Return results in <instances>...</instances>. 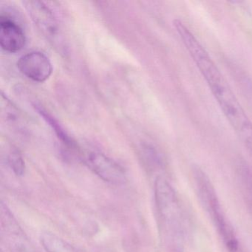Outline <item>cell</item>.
I'll return each mask as SVG.
<instances>
[{
  "instance_id": "cell-4",
  "label": "cell",
  "mask_w": 252,
  "mask_h": 252,
  "mask_svg": "<svg viewBox=\"0 0 252 252\" xmlns=\"http://www.w3.org/2000/svg\"><path fill=\"white\" fill-rule=\"evenodd\" d=\"M17 68L23 76L36 82H44L53 73V65L48 57L40 51H32L20 57Z\"/></svg>"
},
{
  "instance_id": "cell-7",
  "label": "cell",
  "mask_w": 252,
  "mask_h": 252,
  "mask_svg": "<svg viewBox=\"0 0 252 252\" xmlns=\"http://www.w3.org/2000/svg\"><path fill=\"white\" fill-rule=\"evenodd\" d=\"M33 108L35 109L38 114L43 118L45 122L48 124L51 129L54 131L55 135H57L58 139L60 140L61 144L64 148L67 149L68 151L74 153L78 157H82V150L79 147V144L76 141L70 136V134L67 132L64 126L60 124V122L47 110L41 104L34 102L33 104Z\"/></svg>"
},
{
  "instance_id": "cell-10",
  "label": "cell",
  "mask_w": 252,
  "mask_h": 252,
  "mask_svg": "<svg viewBox=\"0 0 252 252\" xmlns=\"http://www.w3.org/2000/svg\"><path fill=\"white\" fill-rule=\"evenodd\" d=\"M40 241L46 252H77L65 240L48 231L41 234Z\"/></svg>"
},
{
  "instance_id": "cell-8",
  "label": "cell",
  "mask_w": 252,
  "mask_h": 252,
  "mask_svg": "<svg viewBox=\"0 0 252 252\" xmlns=\"http://www.w3.org/2000/svg\"><path fill=\"white\" fill-rule=\"evenodd\" d=\"M1 116L6 125L12 129L24 133L26 130V120L20 109L2 92L1 95Z\"/></svg>"
},
{
  "instance_id": "cell-11",
  "label": "cell",
  "mask_w": 252,
  "mask_h": 252,
  "mask_svg": "<svg viewBox=\"0 0 252 252\" xmlns=\"http://www.w3.org/2000/svg\"><path fill=\"white\" fill-rule=\"evenodd\" d=\"M1 225L2 231L8 234V237L23 238L24 234L19 225L18 222L13 216L8 206L3 202L1 203Z\"/></svg>"
},
{
  "instance_id": "cell-3",
  "label": "cell",
  "mask_w": 252,
  "mask_h": 252,
  "mask_svg": "<svg viewBox=\"0 0 252 252\" xmlns=\"http://www.w3.org/2000/svg\"><path fill=\"white\" fill-rule=\"evenodd\" d=\"M81 158L86 166L105 182L121 184L126 181V172L120 164L99 152L82 153Z\"/></svg>"
},
{
  "instance_id": "cell-2",
  "label": "cell",
  "mask_w": 252,
  "mask_h": 252,
  "mask_svg": "<svg viewBox=\"0 0 252 252\" xmlns=\"http://www.w3.org/2000/svg\"><path fill=\"white\" fill-rule=\"evenodd\" d=\"M23 5L41 34L63 54L67 52V45L60 23L53 11L41 1H23Z\"/></svg>"
},
{
  "instance_id": "cell-6",
  "label": "cell",
  "mask_w": 252,
  "mask_h": 252,
  "mask_svg": "<svg viewBox=\"0 0 252 252\" xmlns=\"http://www.w3.org/2000/svg\"><path fill=\"white\" fill-rule=\"evenodd\" d=\"M156 206L163 219L172 220L178 209L176 194L173 188L163 177L158 176L155 182Z\"/></svg>"
},
{
  "instance_id": "cell-5",
  "label": "cell",
  "mask_w": 252,
  "mask_h": 252,
  "mask_svg": "<svg viewBox=\"0 0 252 252\" xmlns=\"http://www.w3.org/2000/svg\"><path fill=\"white\" fill-rule=\"evenodd\" d=\"M26 44V36L21 26L10 16H0V46L5 52L14 53L21 51Z\"/></svg>"
},
{
  "instance_id": "cell-12",
  "label": "cell",
  "mask_w": 252,
  "mask_h": 252,
  "mask_svg": "<svg viewBox=\"0 0 252 252\" xmlns=\"http://www.w3.org/2000/svg\"><path fill=\"white\" fill-rule=\"evenodd\" d=\"M8 163L11 170L17 176H23L26 173V162L17 148H12L10 150L8 155Z\"/></svg>"
},
{
  "instance_id": "cell-9",
  "label": "cell",
  "mask_w": 252,
  "mask_h": 252,
  "mask_svg": "<svg viewBox=\"0 0 252 252\" xmlns=\"http://www.w3.org/2000/svg\"><path fill=\"white\" fill-rule=\"evenodd\" d=\"M139 154L143 163L148 170H158L164 166L163 156L152 144H141L139 149Z\"/></svg>"
},
{
  "instance_id": "cell-1",
  "label": "cell",
  "mask_w": 252,
  "mask_h": 252,
  "mask_svg": "<svg viewBox=\"0 0 252 252\" xmlns=\"http://www.w3.org/2000/svg\"><path fill=\"white\" fill-rule=\"evenodd\" d=\"M173 26L220 109L252 157V122L206 48L179 19Z\"/></svg>"
}]
</instances>
